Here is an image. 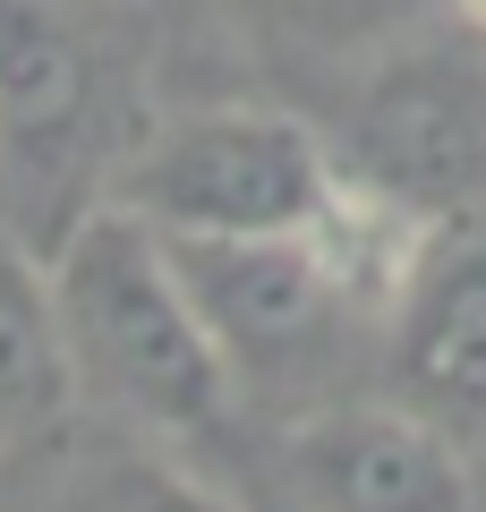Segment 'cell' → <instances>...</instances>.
I'll return each mask as SVG.
<instances>
[{
	"label": "cell",
	"instance_id": "cell-1",
	"mask_svg": "<svg viewBox=\"0 0 486 512\" xmlns=\"http://www.w3.org/2000/svg\"><path fill=\"white\" fill-rule=\"evenodd\" d=\"M52 316L69 342L77 393L120 410L137 436L197 444L231 410V367L180 282V256L120 197L86 205L52 239Z\"/></svg>",
	"mask_w": 486,
	"mask_h": 512
},
{
	"label": "cell",
	"instance_id": "cell-2",
	"mask_svg": "<svg viewBox=\"0 0 486 512\" xmlns=\"http://www.w3.org/2000/svg\"><path fill=\"white\" fill-rule=\"evenodd\" d=\"M180 282L214 333L231 393H333L350 367V342L384 325L350 291L307 231H265V239H171Z\"/></svg>",
	"mask_w": 486,
	"mask_h": 512
},
{
	"label": "cell",
	"instance_id": "cell-3",
	"mask_svg": "<svg viewBox=\"0 0 486 512\" xmlns=\"http://www.w3.org/2000/svg\"><path fill=\"white\" fill-rule=\"evenodd\" d=\"M333 180V154L290 111H180L137 137L111 197L162 239H265L307 231Z\"/></svg>",
	"mask_w": 486,
	"mask_h": 512
},
{
	"label": "cell",
	"instance_id": "cell-4",
	"mask_svg": "<svg viewBox=\"0 0 486 512\" xmlns=\"http://www.w3.org/2000/svg\"><path fill=\"white\" fill-rule=\"evenodd\" d=\"M282 504L290 512H469V470L444 427L401 402H333L282 427Z\"/></svg>",
	"mask_w": 486,
	"mask_h": 512
},
{
	"label": "cell",
	"instance_id": "cell-5",
	"mask_svg": "<svg viewBox=\"0 0 486 512\" xmlns=\"http://www.w3.org/2000/svg\"><path fill=\"white\" fill-rule=\"evenodd\" d=\"M359 180L393 188L435 222L469 205L486 180V77L444 43L418 52V35L384 52L359 103Z\"/></svg>",
	"mask_w": 486,
	"mask_h": 512
},
{
	"label": "cell",
	"instance_id": "cell-6",
	"mask_svg": "<svg viewBox=\"0 0 486 512\" xmlns=\"http://www.w3.org/2000/svg\"><path fill=\"white\" fill-rule=\"evenodd\" d=\"M384 384L452 444L486 436V231H435V248L418 256L384 316Z\"/></svg>",
	"mask_w": 486,
	"mask_h": 512
},
{
	"label": "cell",
	"instance_id": "cell-7",
	"mask_svg": "<svg viewBox=\"0 0 486 512\" xmlns=\"http://www.w3.org/2000/svg\"><path fill=\"white\" fill-rule=\"evenodd\" d=\"M111 111L103 43L52 0H0V154L69 163Z\"/></svg>",
	"mask_w": 486,
	"mask_h": 512
},
{
	"label": "cell",
	"instance_id": "cell-8",
	"mask_svg": "<svg viewBox=\"0 0 486 512\" xmlns=\"http://www.w3.org/2000/svg\"><path fill=\"white\" fill-rule=\"evenodd\" d=\"M69 402H77V376L52 316V274L18 248V231H0V453L52 436Z\"/></svg>",
	"mask_w": 486,
	"mask_h": 512
},
{
	"label": "cell",
	"instance_id": "cell-9",
	"mask_svg": "<svg viewBox=\"0 0 486 512\" xmlns=\"http://www.w3.org/2000/svg\"><path fill=\"white\" fill-rule=\"evenodd\" d=\"M248 43L273 60H384L444 18V0H231Z\"/></svg>",
	"mask_w": 486,
	"mask_h": 512
},
{
	"label": "cell",
	"instance_id": "cell-10",
	"mask_svg": "<svg viewBox=\"0 0 486 512\" xmlns=\"http://www.w3.org/2000/svg\"><path fill=\"white\" fill-rule=\"evenodd\" d=\"M43 512H248V504H231L222 487L188 478L180 461H162V453H137V444H94V453L60 478V495H52Z\"/></svg>",
	"mask_w": 486,
	"mask_h": 512
},
{
	"label": "cell",
	"instance_id": "cell-11",
	"mask_svg": "<svg viewBox=\"0 0 486 512\" xmlns=\"http://www.w3.org/2000/svg\"><path fill=\"white\" fill-rule=\"evenodd\" d=\"M444 18H452V26H461V35H469V43H486V0H444Z\"/></svg>",
	"mask_w": 486,
	"mask_h": 512
}]
</instances>
